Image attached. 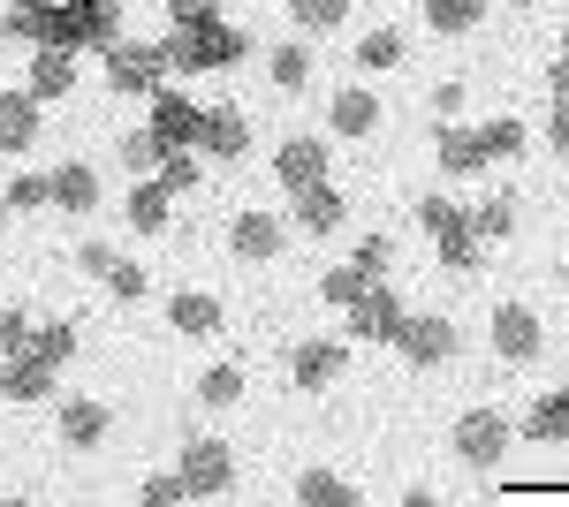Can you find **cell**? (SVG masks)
Wrapping results in <instances>:
<instances>
[{
	"instance_id": "8fae6325",
	"label": "cell",
	"mask_w": 569,
	"mask_h": 507,
	"mask_svg": "<svg viewBox=\"0 0 569 507\" xmlns=\"http://www.w3.org/2000/svg\"><path fill=\"white\" fill-rule=\"evenodd\" d=\"M273 174H281V190H289V197L311 190V182H327V144H319V136H289V144L273 152Z\"/></svg>"
},
{
	"instance_id": "e575fe53",
	"label": "cell",
	"mask_w": 569,
	"mask_h": 507,
	"mask_svg": "<svg viewBox=\"0 0 569 507\" xmlns=\"http://www.w3.org/2000/svg\"><path fill=\"white\" fill-rule=\"evenodd\" d=\"M39 205H53V182L46 174H16L8 182V212H39Z\"/></svg>"
},
{
	"instance_id": "bcb514c9",
	"label": "cell",
	"mask_w": 569,
	"mask_h": 507,
	"mask_svg": "<svg viewBox=\"0 0 569 507\" xmlns=\"http://www.w3.org/2000/svg\"><path fill=\"white\" fill-rule=\"evenodd\" d=\"M547 84H555V99H562V91H569V61H555V77H547Z\"/></svg>"
},
{
	"instance_id": "836d02e7",
	"label": "cell",
	"mask_w": 569,
	"mask_h": 507,
	"mask_svg": "<svg viewBox=\"0 0 569 507\" xmlns=\"http://www.w3.org/2000/svg\"><path fill=\"white\" fill-rule=\"evenodd\" d=\"M160 160H168V152H160V136H152V129H137V136H122V168H130V174H152Z\"/></svg>"
},
{
	"instance_id": "f6af8a7d",
	"label": "cell",
	"mask_w": 569,
	"mask_h": 507,
	"mask_svg": "<svg viewBox=\"0 0 569 507\" xmlns=\"http://www.w3.org/2000/svg\"><path fill=\"white\" fill-rule=\"evenodd\" d=\"M77 265H84V273H99V281H107V265H114V243H99V235H91L84 251H77Z\"/></svg>"
},
{
	"instance_id": "74e56055",
	"label": "cell",
	"mask_w": 569,
	"mask_h": 507,
	"mask_svg": "<svg viewBox=\"0 0 569 507\" xmlns=\"http://www.w3.org/2000/svg\"><path fill=\"white\" fill-rule=\"evenodd\" d=\"M357 288H365V273H357V265H335V273L319 281V303H335V311H342V303H350Z\"/></svg>"
},
{
	"instance_id": "60d3db41",
	"label": "cell",
	"mask_w": 569,
	"mask_h": 507,
	"mask_svg": "<svg viewBox=\"0 0 569 507\" xmlns=\"http://www.w3.org/2000/svg\"><path fill=\"white\" fill-rule=\"evenodd\" d=\"M176 500H190V493H182V469H168V477H144V507H176Z\"/></svg>"
},
{
	"instance_id": "9c48e42d",
	"label": "cell",
	"mask_w": 569,
	"mask_h": 507,
	"mask_svg": "<svg viewBox=\"0 0 569 507\" xmlns=\"http://www.w3.org/2000/svg\"><path fill=\"white\" fill-rule=\"evenodd\" d=\"M152 136H160V152H190L198 144V107L182 99V91H152Z\"/></svg>"
},
{
	"instance_id": "c3c4849f",
	"label": "cell",
	"mask_w": 569,
	"mask_h": 507,
	"mask_svg": "<svg viewBox=\"0 0 569 507\" xmlns=\"http://www.w3.org/2000/svg\"><path fill=\"white\" fill-rule=\"evenodd\" d=\"M562 61H569V39H562Z\"/></svg>"
},
{
	"instance_id": "681fc988",
	"label": "cell",
	"mask_w": 569,
	"mask_h": 507,
	"mask_svg": "<svg viewBox=\"0 0 569 507\" xmlns=\"http://www.w3.org/2000/svg\"><path fill=\"white\" fill-rule=\"evenodd\" d=\"M562 402H569V386H562Z\"/></svg>"
},
{
	"instance_id": "7a4b0ae2",
	"label": "cell",
	"mask_w": 569,
	"mask_h": 507,
	"mask_svg": "<svg viewBox=\"0 0 569 507\" xmlns=\"http://www.w3.org/2000/svg\"><path fill=\"white\" fill-rule=\"evenodd\" d=\"M342 318H350V341H395L410 311H402V296H395L388 281H365V288L342 303Z\"/></svg>"
},
{
	"instance_id": "83f0119b",
	"label": "cell",
	"mask_w": 569,
	"mask_h": 507,
	"mask_svg": "<svg viewBox=\"0 0 569 507\" xmlns=\"http://www.w3.org/2000/svg\"><path fill=\"white\" fill-rule=\"evenodd\" d=\"M525 432L539 439V447H555V439H569V402H562V394H547V402H539V409L525 417Z\"/></svg>"
},
{
	"instance_id": "8992f818",
	"label": "cell",
	"mask_w": 569,
	"mask_h": 507,
	"mask_svg": "<svg viewBox=\"0 0 569 507\" xmlns=\"http://www.w3.org/2000/svg\"><path fill=\"white\" fill-rule=\"evenodd\" d=\"M539 348H547V326L531 318L525 303H501V311H493V356H501V364H531Z\"/></svg>"
},
{
	"instance_id": "2e32d148",
	"label": "cell",
	"mask_w": 569,
	"mask_h": 507,
	"mask_svg": "<svg viewBox=\"0 0 569 507\" xmlns=\"http://www.w3.org/2000/svg\"><path fill=\"white\" fill-rule=\"evenodd\" d=\"M168 212H176V197H168L160 182H137L130 197H122V220H130L137 235H160V227H168Z\"/></svg>"
},
{
	"instance_id": "7dc6e473",
	"label": "cell",
	"mask_w": 569,
	"mask_h": 507,
	"mask_svg": "<svg viewBox=\"0 0 569 507\" xmlns=\"http://www.w3.org/2000/svg\"><path fill=\"white\" fill-rule=\"evenodd\" d=\"M0 227H8V197H0Z\"/></svg>"
},
{
	"instance_id": "5b68a950",
	"label": "cell",
	"mask_w": 569,
	"mask_h": 507,
	"mask_svg": "<svg viewBox=\"0 0 569 507\" xmlns=\"http://www.w3.org/2000/svg\"><path fill=\"white\" fill-rule=\"evenodd\" d=\"M509 439H517V424L501 417V409H471V417H456V455L471 469H493L509 455Z\"/></svg>"
},
{
	"instance_id": "4316f807",
	"label": "cell",
	"mask_w": 569,
	"mask_h": 507,
	"mask_svg": "<svg viewBox=\"0 0 569 507\" xmlns=\"http://www.w3.org/2000/svg\"><path fill=\"white\" fill-rule=\"evenodd\" d=\"M198 402H206V409H236V402H243V372H236V364H213V372L198 379Z\"/></svg>"
},
{
	"instance_id": "4fadbf2b",
	"label": "cell",
	"mask_w": 569,
	"mask_h": 507,
	"mask_svg": "<svg viewBox=\"0 0 569 507\" xmlns=\"http://www.w3.org/2000/svg\"><path fill=\"white\" fill-rule=\"evenodd\" d=\"M39 99L31 91H0V152H31L39 144Z\"/></svg>"
},
{
	"instance_id": "ffe728a7",
	"label": "cell",
	"mask_w": 569,
	"mask_h": 507,
	"mask_svg": "<svg viewBox=\"0 0 569 507\" xmlns=\"http://www.w3.org/2000/svg\"><path fill=\"white\" fill-rule=\"evenodd\" d=\"M297 507H357V485L335 469H305L297 477Z\"/></svg>"
},
{
	"instance_id": "9a60e30c",
	"label": "cell",
	"mask_w": 569,
	"mask_h": 507,
	"mask_svg": "<svg viewBox=\"0 0 569 507\" xmlns=\"http://www.w3.org/2000/svg\"><path fill=\"white\" fill-rule=\"evenodd\" d=\"M281 243H289V227L266 220V212H243V220L228 227V251L236 257H281Z\"/></svg>"
},
{
	"instance_id": "7402d4cb",
	"label": "cell",
	"mask_w": 569,
	"mask_h": 507,
	"mask_svg": "<svg viewBox=\"0 0 569 507\" xmlns=\"http://www.w3.org/2000/svg\"><path fill=\"white\" fill-rule=\"evenodd\" d=\"M61 439L69 447H99L107 439V409L99 402H61Z\"/></svg>"
},
{
	"instance_id": "ab89813d",
	"label": "cell",
	"mask_w": 569,
	"mask_h": 507,
	"mask_svg": "<svg viewBox=\"0 0 569 507\" xmlns=\"http://www.w3.org/2000/svg\"><path fill=\"white\" fill-rule=\"evenodd\" d=\"M357 273H365V281H380V273H388V235H357V257H350Z\"/></svg>"
},
{
	"instance_id": "ac0fdd59",
	"label": "cell",
	"mask_w": 569,
	"mask_h": 507,
	"mask_svg": "<svg viewBox=\"0 0 569 507\" xmlns=\"http://www.w3.org/2000/svg\"><path fill=\"white\" fill-rule=\"evenodd\" d=\"M46 182H53V205H61V212H91V205H99V174H91L84 160H69V168H53Z\"/></svg>"
},
{
	"instance_id": "f1b7e54d",
	"label": "cell",
	"mask_w": 569,
	"mask_h": 507,
	"mask_svg": "<svg viewBox=\"0 0 569 507\" xmlns=\"http://www.w3.org/2000/svg\"><path fill=\"white\" fill-rule=\"evenodd\" d=\"M266 69H273V84H281V91H305L311 84V53H305V45H273Z\"/></svg>"
},
{
	"instance_id": "1f68e13d",
	"label": "cell",
	"mask_w": 569,
	"mask_h": 507,
	"mask_svg": "<svg viewBox=\"0 0 569 507\" xmlns=\"http://www.w3.org/2000/svg\"><path fill=\"white\" fill-rule=\"evenodd\" d=\"M31 348H39L46 364H53V372H61V364H69V356H77V326H69V318H53V326H39V334H31Z\"/></svg>"
},
{
	"instance_id": "8d00e7d4",
	"label": "cell",
	"mask_w": 569,
	"mask_h": 507,
	"mask_svg": "<svg viewBox=\"0 0 569 507\" xmlns=\"http://www.w3.org/2000/svg\"><path fill=\"white\" fill-rule=\"evenodd\" d=\"M107 296L137 303V296H144V265H130V257H114V265H107Z\"/></svg>"
},
{
	"instance_id": "7bdbcfd3",
	"label": "cell",
	"mask_w": 569,
	"mask_h": 507,
	"mask_svg": "<svg viewBox=\"0 0 569 507\" xmlns=\"http://www.w3.org/2000/svg\"><path fill=\"white\" fill-rule=\"evenodd\" d=\"M547 144H555V152H569V91L547 107Z\"/></svg>"
},
{
	"instance_id": "5bb4252c",
	"label": "cell",
	"mask_w": 569,
	"mask_h": 507,
	"mask_svg": "<svg viewBox=\"0 0 569 507\" xmlns=\"http://www.w3.org/2000/svg\"><path fill=\"white\" fill-rule=\"evenodd\" d=\"M342 364H350L342 341H305V348L289 356V379H297V386H335V379H342Z\"/></svg>"
},
{
	"instance_id": "d6a6232c",
	"label": "cell",
	"mask_w": 569,
	"mask_h": 507,
	"mask_svg": "<svg viewBox=\"0 0 569 507\" xmlns=\"http://www.w3.org/2000/svg\"><path fill=\"white\" fill-rule=\"evenodd\" d=\"M479 152H486V160H517V152H525V129H517V122H486L479 129Z\"/></svg>"
},
{
	"instance_id": "484cf974",
	"label": "cell",
	"mask_w": 569,
	"mask_h": 507,
	"mask_svg": "<svg viewBox=\"0 0 569 507\" xmlns=\"http://www.w3.org/2000/svg\"><path fill=\"white\" fill-rule=\"evenodd\" d=\"M297 31H342L350 23V0H289Z\"/></svg>"
},
{
	"instance_id": "4dcf8cb0",
	"label": "cell",
	"mask_w": 569,
	"mask_h": 507,
	"mask_svg": "<svg viewBox=\"0 0 569 507\" xmlns=\"http://www.w3.org/2000/svg\"><path fill=\"white\" fill-rule=\"evenodd\" d=\"M479 235H471V220H463V227H448V235H440V265H448V273H471V265H479Z\"/></svg>"
},
{
	"instance_id": "f546056e",
	"label": "cell",
	"mask_w": 569,
	"mask_h": 507,
	"mask_svg": "<svg viewBox=\"0 0 569 507\" xmlns=\"http://www.w3.org/2000/svg\"><path fill=\"white\" fill-rule=\"evenodd\" d=\"M357 69H402V31H365L357 39Z\"/></svg>"
},
{
	"instance_id": "ee69618b",
	"label": "cell",
	"mask_w": 569,
	"mask_h": 507,
	"mask_svg": "<svg viewBox=\"0 0 569 507\" xmlns=\"http://www.w3.org/2000/svg\"><path fill=\"white\" fill-rule=\"evenodd\" d=\"M168 16H176V23H213L220 0H168Z\"/></svg>"
},
{
	"instance_id": "603a6c76",
	"label": "cell",
	"mask_w": 569,
	"mask_h": 507,
	"mask_svg": "<svg viewBox=\"0 0 569 507\" xmlns=\"http://www.w3.org/2000/svg\"><path fill=\"white\" fill-rule=\"evenodd\" d=\"M486 0H426V23H433L440 39H463V31H479Z\"/></svg>"
},
{
	"instance_id": "cb8c5ba5",
	"label": "cell",
	"mask_w": 569,
	"mask_h": 507,
	"mask_svg": "<svg viewBox=\"0 0 569 507\" xmlns=\"http://www.w3.org/2000/svg\"><path fill=\"white\" fill-rule=\"evenodd\" d=\"M440 168H448V174H479V168H486L479 129H456V122L440 129Z\"/></svg>"
},
{
	"instance_id": "b9f144b4",
	"label": "cell",
	"mask_w": 569,
	"mask_h": 507,
	"mask_svg": "<svg viewBox=\"0 0 569 507\" xmlns=\"http://www.w3.org/2000/svg\"><path fill=\"white\" fill-rule=\"evenodd\" d=\"M16 348H31V318L23 311H0V356H16Z\"/></svg>"
},
{
	"instance_id": "d4e9b609",
	"label": "cell",
	"mask_w": 569,
	"mask_h": 507,
	"mask_svg": "<svg viewBox=\"0 0 569 507\" xmlns=\"http://www.w3.org/2000/svg\"><path fill=\"white\" fill-rule=\"evenodd\" d=\"M463 220H471V235H479V243H501V235L517 227V205H509V197H479Z\"/></svg>"
},
{
	"instance_id": "e0dca14e",
	"label": "cell",
	"mask_w": 569,
	"mask_h": 507,
	"mask_svg": "<svg viewBox=\"0 0 569 507\" xmlns=\"http://www.w3.org/2000/svg\"><path fill=\"white\" fill-rule=\"evenodd\" d=\"M335 227H342V197L327 182L297 190V235H335Z\"/></svg>"
},
{
	"instance_id": "7c38bea8",
	"label": "cell",
	"mask_w": 569,
	"mask_h": 507,
	"mask_svg": "<svg viewBox=\"0 0 569 507\" xmlns=\"http://www.w3.org/2000/svg\"><path fill=\"white\" fill-rule=\"evenodd\" d=\"M23 91H31L39 107H46V99H69V91H77V61H69V45L46 39L39 53H31V84H23Z\"/></svg>"
},
{
	"instance_id": "44dd1931",
	"label": "cell",
	"mask_w": 569,
	"mask_h": 507,
	"mask_svg": "<svg viewBox=\"0 0 569 507\" xmlns=\"http://www.w3.org/2000/svg\"><path fill=\"white\" fill-rule=\"evenodd\" d=\"M327 122L342 129V136H372V129H380V99H372V91H342Z\"/></svg>"
},
{
	"instance_id": "f35d334b",
	"label": "cell",
	"mask_w": 569,
	"mask_h": 507,
	"mask_svg": "<svg viewBox=\"0 0 569 507\" xmlns=\"http://www.w3.org/2000/svg\"><path fill=\"white\" fill-rule=\"evenodd\" d=\"M418 227L426 235H448V227H463V212L448 205V197H418Z\"/></svg>"
},
{
	"instance_id": "52a82bcc",
	"label": "cell",
	"mask_w": 569,
	"mask_h": 507,
	"mask_svg": "<svg viewBox=\"0 0 569 507\" xmlns=\"http://www.w3.org/2000/svg\"><path fill=\"white\" fill-rule=\"evenodd\" d=\"M395 348H402L418 372H433V364H448V356H456V326H448V318H433V311H426V318H402Z\"/></svg>"
},
{
	"instance_id": "d590c367",
	"label": "cell",
	"mask_w": 569,
	"mask_h": 507,
	"mask_svg": "<svg viewBox=\"0 0 569 507\" xmlns=\"http://www.w3.org/2000/svg\"><path fill=\"white\" fill-rule=\"evenodd\" d=\"M152 182H160V190L176 197V190H190V182H198V160H190V152H168V160L152 168Z\"/></svg>"
},
{
	"instance_id": "6da1fadb",
	"label": "cell",
	"mask_w": 569,
	"mask_h": 507,
	"mask_svg": "<svg viewBox=\"0 0 569 507\" xmlns=\"http://www.w3.org/2000/svg\"><path fill=\"white\" fill-rule=\"evenodd\" d=\"M160 53H168V69L198 77V69H228L243 53V39L220 31V16H213V23H176V39H160Z\"/></svg>"
},
{
	"instance_id": "30bf717a",
	"label": "cell",
	"mask_w": 569,
	"mask_h": 507,
	"mask_svg": "<svg viewBox=\"0 0 569 507\" xmlns=\"http://www.w3.org/2000/svg\"><path fill=\"white\" fill-rule=\"evenodd\" d=\"M0 394H8V402H46V394H53V364H46L39 348L0 356Z\"/></svg>"
},
{
	"instance_id": "277c9868",
	"label": "cell",
	"mask_w": 569,
	"mask_h": 507,
	"mask_svg": "<svg viewBox=\"0 0 569 507\" xmlns=\"http://www.w3.org/2000/svg\"><path fill=\"white\" fill-rule=\"evenodd\" d=\"M228 485H236L228 439H190V447H182V493H190V500H220Z\"/></svg>"
},
{
	"instance_id": "d6986e66",
	"label": "cell",
	"mask_w": 569,
	"mask_h": 507,
	"mask_svg": "<svg viewBox=\"0 0 569 507\" xmlns=\"http://www.w3.org/2000/svg\"><path fill=\"white\" fill-rule=\"evenodd\" d=\"M168 326L176 334H220V296H198V288L168 296Z\"/></svg>"
},
{
	"instance_id": "3957f363",
	"label": "cell",
	"mask_w": 569,
	"mask_h": 507,
	"mask_svg": "<svg viewBox=\"0 0 569 507\" xmlns=\"http://www.w3.org/2000/svg\"><path fill=\"white\" fill-rule=\"evenodd\" d=\"M107 84L130 91V99H152V91L168 84V53H160V45H130V39H114V45H107Z\"/></svg>"
},
{
	"instance_id": "ba28073f",
	"label": "cell",
	"mask_w": 569,
	"mask_h": 507,
	"mask_svg": "<svg viewBox=\"0 0 569 507\" xmlns=\"http://www.w3.org/2000/svg\"><path fill=\"white\" fill-rule=\"evenodd\" d=\"M198 144H206L213 160H243V152H251V122H243V107H198Z\"/></svg>"
}]
</instances>
